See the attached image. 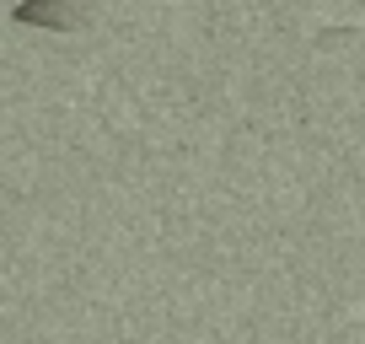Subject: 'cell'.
I'll use <instances>...</instances> for the list:
<instances>
[{
  "mask_svg": "<svg viewBox=\"0 0 365 344\" xmlns=\"http://www.w3.org/2000/svg\"><path fill=\"white\" fill-rule=\"evenodd\" d=\"M16 27H48V33H81L86 27V11L81 6H65V0H22L11 11Z\"/></svg>",
  "mask_w": 365,
  "mask_h": 344,
  "instance_id": "cell-1",
  "label": "cell"
}]
</instances>
